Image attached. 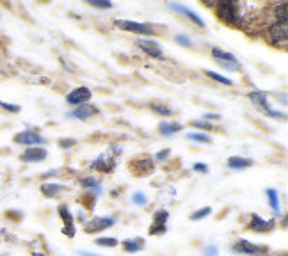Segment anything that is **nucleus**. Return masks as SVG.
I'll list each match as a JSON object with an SVG mask.
<instances>
[{
    "label": "nucleus",
    "mask_w": 288,
    "mask_h": 256,
    "mask_svg": "<svg viewBox=\"0 0 288 256\" xmlns=\"http://www.w3.org/2000/svg\"><path fill=\"white\" fill-rule=\"evenodd\" d=\"M32 256H45V254H41V252H32Z\"/></svg>",
    "instance_id": "obj_46"
},
{
    "label": "nucleus",
    "mask_w": 288,
    "mask_h": 256,
    "mask_svg": "<svg viewBox=\"0 0 288 256\" xmlns=\"http://www.w3.org/2000/svg\"><path fill=\"white\" fill-rule=\"evenodd\" d=\"M15 143L22 144V146L32 148V146H39V144H45L47 139L39 136L38 132H34V130H24V132H20L18 136H15Z\"/></svg>",
    "instance_id": "obj_7"
},
{
    "label": "nucleus",
    "mask_w": 288,
    "mask_h": 256,
    "mask_svg": "<svg viewBox=\"0 0 288 256\" xmlns=\"http://www.w3.org/2000/svg\"><path fill=\"white\" fill-rule=\"evenodd\" d=\"M205 73H207V77H210L212 80H215V82H221V84H224V85H233V80L224 77V75H219V73H215V71H205Z\"/></svg>",
    "instance_id": "obj_28"
},
{
    "label": "nucleus",
    "mask_w": 288,
    "mask_h": 256,
    "mask_svg": "<svg viewBox=\"0 0 288 256\" xmlns=\"http://www.w3.org/2000/svg\"><path fill=\"white\" fill-rule=\"evenodd\" d=\"M130 201H132V205H135V206H146L148 205V196L144 194V192H140V190H137V192L132 194Z\"/></svg>",
    "instance_id": "obj_26"
},
{
    "label": "nucleus",
    "mask_w": 288,
    "mask_h": 256,
    "mask_svg": "<svg viewBox=\"0 0 288 256\" xmlns=\"http://www.w3.org/2000/svg\"><path fill=\"white\" fill-rule=\"evenodd\" d=\"M169 153H171V152H169L168 148H166V150H160V152L155 155V159H157V160H166V159L169 157Z\"/></svg>",
    "instance_id": "obj_42"
},
{
    "label": "nucleus",
    "mask_w": 288,
    "mask_h": 256,
    "mask_svg": "<svg viewBox=\"0 0 288 256\" xmlns=\"http://www.w3.org/2000/svg\"><path fill=\"white\" fill-rule=\"evenodd\" d=\"M61 62H63V66H64V68H68V70H70L71 73H75V68L71 66V64H70V62L66 61V59H61Z\"/></svg>",
    "instance_id": "obj_43"
},
{
    "label": "nucleus",
    "mask_w": 288,
    "mask_h": 256,
    "mask_svg": "<svg viewBox=\"0 0 288 256\" xmlns=\"http://www.w3.org/2000/svg\"><path fill=\"white\" fill-rule=\"evenodd\" d=\"M123 249L126 252H139L144 249V238L137 237V238H126L123 240Z\"/></svg>",
    "instance_id": "obj_20"
},
{
    "label": "nucleus",
    "mask_w": 288,
    "mask_h": 256,
    "mask_svg": "<svg viewBox=\"0 0 288 256\" xmlns=\"http://www.w3.org/2000/svg\"><path fill=\"white\" fill-rule=\"evenodd\" d=\"M63 189L64 187L59 185V183H43V185H41V194H43L45 198H55V196H59V192Z\"/></svg>",
    "instance_id": "obj_22"
},
{
    "label": "nucleus",
    "mask_w": 288,
    "mask_h": 256,
    "mask_svg": "<svg viewBox=\"0 0 288 256\" xmlns=\"http://www.w3.org/2000/svg\"><path fill=\"white\" fill-rule=\"evenodd\" d=\"M203 117H205V121H217V119H221V116L219 114H215V112H207V114H203Z\"/></svg>",
    "instance_id": "obj_41"
},
{
    "label": "nucleus",
    "mask_w": 288,
    "mask_h": 256,
    "mask_svg": "<svg viewBox=\"0 0 288 256\" xmlns=\"http://www.w3.org/2000/svg\"><path fill=\"white\" fill-rule=\"evenodd\" d=\"M59 175V171L57 169H54V171H47L43 175V178H50V176H57Z\"/></svg>",
    "instance_id": "obj_44"
},
{
    "label": "nucleus",
    "mask_w": 288,
    "mask_h": 256,
    "mask_svg": "<svg viewBox=\"0 0 288 256\" xmlns=\"http://www.w3.org/2000/svg\"><path fill=\"white\" fill-rule=\"evenodd\" d=\"M117 222L116 217H109V215H103V217H94L89 222H86V233H100L103 229H109L110 226H114Z\"/></svg>",
    "instance_id": "obj_9"
},
{
    "label": "nucleus",
    "mask_w": 288,
    "mask_h": 256,
    "mask_svg": "<svg viewBox=\"0 0 288 256\" xmlns=\"http://www.w3.org/2000/svg\"><path fill=\"white\" fill-rule=\"evenodd\" d=\"M152 110L157 114H160V116H171L173 110L169 109L166 103H160V101H155V103H152Z\"/></svg>",
    "instance_id": "obj_27"
},
{
    "label": "nucleus",
    "mask_w": 288,
    "mask_h": 256,
    "mask_svg": "<svg viewBox=\"0 0 288 256\" xmlns=\"http://www.w3.org/2000/svg\"><path fill=\"white\" fill-rule=\"evenodd\" d=\"M130 169L135 171L133 175H148L150 171L153 169V162L150 159H140V160H133L130 164Z\"/></svg>",
    "instance_id": "obj_19"
},
{
    "label": "nucleus",
    "mask_w": 288,
    "mask_h": 256,
    "mask_svg": "<svg viewBox=\"0 0 288 256\" xmlns=\"http://www.w3.org/2000/svg\"><path fill=\"white\" fill-rule=\"evenodd\" d=\"M80 185L84 187V189L91 190V194H94L96 198L101 194V183L100 180L94 178V176H84V178H80Z\"/></svg>",
    "instance_id": "obj_17"
},
{
    "label": "nucleus",
    "mask_w": 288,
    "mask_h": 256,
    "mask_svg": "<svg viewBox=\"0 0 288 256\" xmlns=\"http://www.w3.org/2000/svg\"><path fill=\"white\" fill-rule=\"evenodd\" d=\"M265 194H267V198H269V205L270 208H272V212L276 213V215H279V192H277L276 189H267L265 190Z\"/></svg>",
    "instance_id": "obj_23"
},
{
    "label": "nucleus",
    "mask_w": 288,
    "mask_h": 256,
    "mask_svg": "<svg viewBox=\"0 0 288 256\" xmlns=\"http://www.w3.org/2000/svg\"><path fill=\"white\" fill-rule=\"evenodd\" d=\"M192 169L198 171V173H208V166L207 164H201V162H196L194 166H192Z\"/></svg>",
    "instance_id": "obj_40"
},
{
    "label": "nucleus",
    "mask_w": 288,
    "mask_h": 256,
    "mask_svg": "<svg viewBox=\"0 0 288 256\" xmlns=\"http://www.w3.org/2000/svg\"><path fill=\"white\" fill-rule=\"evenodd\" d=\"M180 130H182V124L176 123V121H162V123L159 124V132L160 136L164 137H173L175 134H178Z\"/></svg>",
    "instance_id": "obj_18"
},
{
    "label": "nucleus",
    "mask_w": 288,
    "mask_h": 256,
    "mask_svg": "<svg viewBox=\"0 0 288 256\" xmlns=\"http://www.w3.org/2000/svg\"><path fill=\"white\" fill-rule=\"evenodd\" d=\"M274 226H276V222H274V221H265V219H261L258 213H251V222H249L251 231L265 233V231H270V229H274Z\"/></svg>",
    "instance_id": "obj_15"
},
{
    "label": "nucleus",
    "mask_w": 288,
    "mask_h": 256,
    "mask_svg": "<svg viewBox=\"0 0 288 256\" xmlns=\"http://www.w3.org/2000/svg\"><path fill=\"white\" fill-rule=\"evenodd\" d=\"M59 215H61V219L64 221L63 233L66 237L73 238L77 231H75V219H73V215H71L70 208H68L66 205H59Z\"/></svg>",
    "instance_id": "obj_14"
},
{
    "label": "nucleus",
    "mask_w": 288,
    "mask_h": 256,
    "mask_svg": "<svg viewBox=\"0 0 288 256\" xmlns=\"http://www.w3.org/2000/svg\"><path fill=\"white\" fill-rule=\"evenodd\" d=\"M91 167L96 171H101V173H110V171H114V167H116V160H114L112 157L100 155L93 164H91Z\"/></svg>",
    "instance_id": "obj_16"
},
{
    "label": "nucleus",
    "mask_w": 288,
    "mask_h": 256,
    "mask_svg": "<svg viewBox=\"0 0 288 256\" xmlns=\"http://www.w3.org/2000/svg\"><path fill=\"white\" fill-rule=\"evenodd\" d=\"M231 251L233 252H240V254H247V256H261L269 249L265 245H256L253 242H247V240H238L231 245Z\"/></svg>",
    "instance_id": "obj_6"
},
{
    "label": "nucleus",
    "mask_w": 288,
    "mask_h": 256,
    "mask_svg": "<svg viewBox=\"0 0 288 256\" xmlns=\"http://www.w3.org/2000/svg\"><path fill=\"white\" fill-rule=\"evenodd\" d=\"M94 244L101 245V247H116L119 242H117V238H112V237H100L94 240Z\"/></svg>",
    "instance_id": "obj_29"
},
{
    "label": "nucleus",
    "mask_w": 288,
    "mask_h": 256,
    "mask_svg": "<svg viewBox=\"0 0 288 256\" xmlns=\"http://www.w3.org/2000/svg\"><path fill=\"white\" fill-rule=\"evenodd\" d=\"M168 8L171 9V11H176V13H180V15L187 16V18L191 20V22H194V24L198 25L199 29H205V22H203L201 16H199L196 11H192V9H189L187 6L176 4V2H171V4H168Z\"/></svg>",
    "instance_id": "obj_12"
},
{
    "label": "nucleus",
    "mask_w": 288,
    "mask_h": 256,
    "mask_svg": "<svg viewBox=\"0 0 288 256\" xmlns=\"http://www.w3.org/2000/svg\"><path fill=\"white\" fill-rule=\"evenodd\" d=\"M87 4L93 6V8H96V9H110L112 8V2H109V0H87Z\"/></svg>",
    "instance_id": "obj_32"
},
{
    "label": "nucleus",
    "mask_w": 288,
    "mask_h": 256,
    "mask_svg": "<svg viewBox=\"0 0 288 256\" xmlns=\"http://www.w3.org/2000/svg\"><path fill=\"white\" fill-rule=\"evenodd\" d=\"M0 107L6 109V110H9V112H20L18 105H11V103H6V101H0Z\"/></svg>",
    "instance_id": "obj_39"
},
{
    "label": "nucleus",
    "mask_w": 288,
    "mask_h": 256,
    "mask_svg": "<svg viewBox=\"0 0 288 256\" xmlns=\"http://www.w3.org/2000/svg\"><path fill=\"white\" fill-rule=\"evenodd\" d=\"M192 124H194L196 128H201V130H212V123H208V121L205 119H196L192 121Z\"/></svg>",
    "instance_id": "obj_38"
},
{
    "label": "nucleus",
    "mask_w": 288,
    "mask_h": 256,
    "mask_svg": "<svg viewBox=\"0 0 288 256\" xmlns=\"http://www.w3.org/2000/svg\"><path fill=\"white\" fill-rule=\"evenodd\" d=\"M168 231V224H152L150 226V233L152 235H162Z\"/></svg>",
    "instance_id": "obj_35"
},
{
    "label": "nucleus",
    "mask_w": 288,
    "mask_h": 256,
    "mask_svg": "<svg viewBox=\"0 0 288 256\" xmlns=\"http://www.w3.org/2000/svg\"><path fill=\"white\" fill-rule=\"evenodd\" d=\"M212 213V208L210 206H203V208L196 210L194 213L191 215V221H201V219H205L207 215H210Z\"/></svg>",
    "instance_id": "obj_31"
},
{
    "label": "nucleus",
    "mask_w": 288,
    "mask_h": 256,
    "mask_svg": "<svg viewBox=\"0 0 288 256\" xmlns=\"http://www.w3.org/2000/svg\"><path fill=\"white\" fill-rule=\"evenodd\" d=\"M75 144H77V139H59V146L63 148V150H70V148H73Z\"/></svg>",
    "instance_id": "obj_37"
},
{
    "label": "nucleus",
    "mask_w": 288,
    "mask_h": 256,
    "mask_svg": "<svg viewBox=\"0 0 288 256\" xmlns=\"http://www.w3.org/2000/svg\"><path fill=\"white\" fill-rule=\"evenodd\" d=\"M253 166V160L251 159H244V157H230L228 159V167L230 169H247V167Z\"/></svg>",
    "instance_id": "obj_21"
},
{
    "label": "nucleus",
    "mask_w": 288,
    "mask_h": 256,
    "mask_svg": "<svg viewBox=\"0 0 288 256\" xmlns=\"http://www.w3.org/2000/svg\"><path fill=\"white\" fill-rule=\"evenodd\" d=\"M48 157V152L45 150L43 146H32V148H27L24 153H22V162H27V164H36V162H43L47 160Z\"/></svg>",
    "instance_id": "obj_11"
},
{
    "label": "nucleus",
    "mask_w": 288,
    "mask_h": 256,
    "mask_svg": "<svg viewBox=\"0 0 288 256\" xmlns=\"http://www.w3.org/2000/svg\"><path fill=\"white\" fill-rule=\"evenodd\" d=\"M168 219H169L168 210H157L155 215H153V224H166Z\"/></svg>",
    "instance_id": "obj_30"
},
{
    "label": "nucleus",
    "mask_w": 288,
    "mask_h": 256,
    "mask_svg": "<svg viewBox=\"0 0 288 256\" xmlns=\"http://www.w3.org/2000/svg\"><path fill=\"white\" fill-rule=\"evenodd\" d=\"M175 39H176V43H180V45H182V47H185V48L192 47V39L189 38L187 34H176Z\"/></svg>",
    "instance_id": "obj_33"
},
{
    "label": "nucleus",
    "mask_w": 288,
    "mask_h": 256,
    "mask_svg": "<svg viewBox=\"0 0 288 256\" xmlns=\"http://www.w3.org/2000/svg\"><path fill=\"white\" fill-rule=\"evenodd\" d=\"M96 114H100V109H98V107H94V105H91V103H84V105L75 107L73 110H70V112L66 114V117H70V119L86 121V119H89V117L96 116Z\"/></svg>",
    "instance_id": "obj_8"
},
{
    "label": "nucleus",
    "mask_w": 288,
    "mask_h": 256,
    "mask_svg": "<svg viewBox=\"0 0 288 256\" xmlns=\"http://www.w3.org/2000/svg\"><path fill=\"white\" fill-rule=\"evenodd\" d=\"M117 29L126 32H132V34H144V36H152L155 34L152 25L148 24H137V22H132V20H116L114 22Z\"/></svg>",
    "instance_id": "obj_4"
},
{
    "label": "nucleus",
    "mask_w": 288,
    "mask_h": 256,
    "mask_svg": "<svg viewBox=\"0 0 288 256\" xmlns=\"http://www.w3.org/2000/svg\"><path fill=\"white\" fill-rule=\"evenodd\" d=\"M203 256H219V247L214 244H208L203 247Z\"/></svg>",
    "instance_id": "obj_34"
},
{
    "label": "nucleus",
    "mask_w": 288,
    "mask_h": 256,
    "mask_svg": "<svg viewBox=\"0 0 288 256\" xmlns=\"http://www.w3.org/2000/svg\"><path fill=\"white\" fill-rule=\"evenodd\" d=\"M2 256H8V254H2Z\"/></svg>",
    "instance_id": "obj_47"
},
{
    "label": "nucleus",
    "mask_w": 288,
    "mask_h": 256,
    "mask_svg": "<svg viewBox=\"0 0 288 256\" xmlns=\"http://www.w3.org/2000/svg\"><path fill=\"white\" fill-rule=\"evenodd\" d=\"M82 256H100V254H94V252H87V251H80Z\"/></svg>",
    "instance_id": "obj_45"
},
{
    "label": "nucleus",
    "mask_w": 288,
    "mask_h": 256,
    "mask_svg": "<svg viewBox=\"0 0 288 256\" xmlns=\"http://www.w3.org/2000/svg\"><path fill=\"white\" fill-rule=\"evenodd\" d=\"M187 139L194 141V143H203V144H207V143L210 144L212 143V137L207 136V134H201V132H189Z\"/></svg>",
    "instance_id": "obj_25"
},
{
    "label": "nucleus",
    "mask_w": 288,
    "mask_h": 256,
    "mask_svg": "<svg viewBox=\"0 0 288 256\" xmlns=\"http://www.w3.org/2000/svg\"><path fill=\"white\" fill-rule=\"evenodd\" d=\"M267 39L274 47H284L288 41V29L286 24H277L274 22L269 29H267Z\"/></svg>",
    "instance_id": "obj_3"
},
{
    "label": "nucleus",
    "mask_w": 288,
    "mask_h": 256,
    "mask_svg": "<svg viewBox=\"0 0 288 256\" xmlns=\"http://www.w3.org/2000/svg\"><path fill=\"white\" fill-rule=\"evenodd\" d=\"M82 201H84V205H86L87 208H93V206L96 205V196H94V194L82 196Z\"/></svg>",
    "instance_id": "obj_36"
},
{
    "label": "nucleus",
    "mask_w": 288,
    "mask_h": 256,
    "mask_svg": "<svg viewBox=\"0 0 288 256\" xmlns=\"http://www.w3.org/2000/svg\"><path fill=\"white\" fill-rule=\"evenodd\" d=\"M137 45H139V48L144 52V54L150 55L152 59H159V61H164V52H162V48H160V45L157 41H153V39L140 38L139 41H137Z\"/></svg>",
    "instance_id": "obj_10"
},
{
    "label": "nucleus",
    "mask_w": 288,
    "mask_h": 256,
    "mask_svg": "<svg viewBox=\"0 0 288 256\" xmlns=\"http://www.w3.org/2000/svg\"><path fill=\"white\" fill-rule=\"evenodd\" d=\"M91 89L89 87H77V89H73L70 94L66 96V101L70 105H75V107H78V105H84V103H87V101L91 100Z\"/></svg>",
    "instance_id": "obj_13"
},
{
    "label": "nucleus",
    "mask_w": 288,
    "mask_h": 256,
    "mask_svg": "<svg viewBox=\"0 0 288 256\" xmlns=\"http://www.w3.org/2000/svg\"><path fill=\"white\" fill-rule=\"evenodd\" d=\"M212 57H214V61L217 62L219 66H222L224 70H230V71H237L240 70V62L237 61V57H235L233 54H230V52L222 50V48H212Z\"/></svg>",
    "instance_id": "obj_1"
},
{
    "label": "nucleus",
    "mask_w": 288,
    "mask_h": 256,
    "mask_svg": "<svg viewBox=\"0 0 288 256\" xmlns=\"http://www.w3.org/2000/svg\"><path fill=\"white\" fill-rule=\"evenodd\" d=\"M274 18H276L277 24H286L288 20V4L286 2H281L274 8Z\"/></svg>",
    "instance_id": "obj_24"
},
{
    "label": "nucleus",
    "mask_w": 288,
    "mask_h": 256,
    "mask_svg": "<svg viewBox=\"0 0 288 256\" xmlns=\"http://www.w3.org/2000/svg\"><path fill=\"white\" fill-rule=\"evenodd\" d=\"M215 15L226 22V24L237 25L238 24V6L237 2H219L215 8Z\"/></svg>",
    "instance_id": "obj_2"
},
{
    "label": "nucleus",
    "mask_w": 288,
    "mask_h": 256,
    "mask_svg": "<svg viewBox=\"0 0 288 256\" xmlns=\"http://www.w3.org/2000/svg\"><path fill=\"white\" fill-rule=\"evenodd\" d=\"M249 100L253 101L256 107H260L261 110H265V112L269 114L270 117H284L283 112H277V110H272V107H270L269 100H267V94L263 93V91H251L249 94Z\"/></svg>",
    "instance_id": "obj_5"
}]
</instances>
